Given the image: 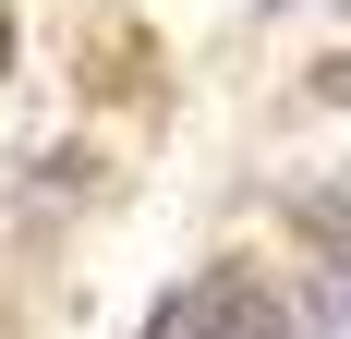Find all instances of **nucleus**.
<instances>
[{"mask_svg": "<svg viewBox=\"0 0 351 339\" xmlns=\"http://www.w3.org/2000/svg\"><path fill=\"white\" fill-rule=\"evenodd\" d=\"M194 327L206 339H303V315L267 291V279H243V267H218L206 291H194Z\"/></svg>", "mask_w": 351, "mask_h": 339, "instance_id": "f257e3e1", "label": "nucleus"}, {"mask_svg": "<svg viewBox=\"0 0 351 339\" xmlns=\"http://www.w3.org/2000/svg\"><path fill=\"white\" fill-rule=\"evenodd\" d=\"M315 97H327V109H351V49H339V61H315Z\"/></svg>", "mask_w": 351, "mask_h": 339, "instance_id": "f03ea898", "label": "nucleus"}, {"mask_svg": "<svg viewBox=\"0 0 351 339\" xmlns=\"http://www.w3.org/2000/svg\"><path fill=\"white\" fill-rule=\"evenodd\" d=\"M145 339H194V291H182V303H158V327Z\"/></svg>", "mask_w": 351, "mask_h": 339, "instance_id": "7ed1b4c3", "label": "nucleus"}, {"mask_svg": "<svg viewBox=\"0 0 351 339\" xmlns=\"http://www.w3.org/2000/svg\"><path fill=\"white\" fill-rule=\"evenodd\" d=\"M327 315H351V242H339V267H327Z\"/></svg>", "mask_w": 351, "mask_h": 339, "instance_id": "20e7f679", "label": "nucleus"}, {"mask_svg": "<svg viewBox=\"0 0 351 339\" xmlns=\"http://www.w3.org/2000/svg\"><path fill=\"white\" fill-rule=\"evenodd\" d=\"M0 73H12V12H0Z\"/></svg>", "mask_w": 351, "mask_h": 339, "instance_id": "39448f33", "label": "nucleus"}, {"mask_svg": "<svg viewBox=\"0 0 351 339\" xmlns=\"http://www.w3.org/2000/svg\"><path fill=\"white\" fill-rule=\"evenodd\" d=\"M0 339H12V315H0Z\"/></svg>", "mask_w": 351, "mask_h": 339, "instance_id": "423d86ee", "label": "nucleus"}]
</instances>
